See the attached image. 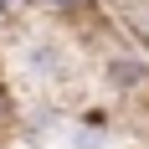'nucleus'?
Instances as JSON below:
<instances>
[{
    "instance_id": "1",
    "label": "nucleus",
    "mask_w": 149,
    "mask_h": 149,
    "mask_svg": "<svg viewBox=\"0 0 149 149\" xmlns=\"http://www.w3.org/2000/svg\"><path fill=\"white\" fill-rule=\"evenodd\" d=\"M108 82L118 93H139L149 82V62L139 57V52H113V57H108Z\"/></svg>"
},
{
    "instance_id": "2",
    "label": "nucleus",
    "mask_w": 149,
    "mask_h": 149,
    "mask_svg": "<svg viewBox=\"0 0 149 149\" xmlns=\"http://www.w3.org/2000/svg\"><path fill=\"white\" fill-rule=\"evenodd\" d=\"M26 67H31L36 77H52V72L62 67V52H57L52 41H31V52H26Z\"/></svg>"
},
{
    "instance_id": "3",
    "label": "nucleus",
    "mask_w": 149,
    "mask_h": 149,
    "mask_svg": "<svg viewBox=\"0 0 149 149\" xmlns=\"http://www.w3.org/2000/svg\"><path fill=\"white\" fill-rule=\"evenodd\" d=\"M41 10H52V15H77V10H88L93 0H36Z\"/></svg>"
},
{
    "instance_id": "4",
    "label": "nucleus",
    "mask_w": 149,
    "mask_h": 149,
    "mask_svg": "<svg viewBox=\"0 0 149 149\" xmlns=\"http://www.w3.org/2000/svg\"><path fill=\"white\" fill-rule=\"evenodd\" d=\"M82 123H88L93 134H103V129H108V113H103V108H88V113H82Z\"/></svg>"
},
{
    "instance_id": "5",
    "label": "nucleus",
    "mask_w": 149,
    "mask_h": 149,
    "mask_svg": "<svg viewBox=\"0 0 149 149\" xmlns=\"http://www.w3.org/2000/svg\"><path fill=\"white\" fill-rule=\"evenodd\" d=\"M10 118V98H5V93H0V123Z\"/></svg>"
},
{
    "instance_id": "6",
    "label": "nucleus",
    "mask_w": 149,
    "mask_h": 149,
    "mask_svg": "<svg viewBox=\"0 0 149 149\" xmlns=\"http://www.w3.org/2000/svg\"><path fill=\"white\" fill-rule=\"evenodd\" d=\"M10 10H15V0H0V15H10Z\"/></svg>"
}]
</instances>
